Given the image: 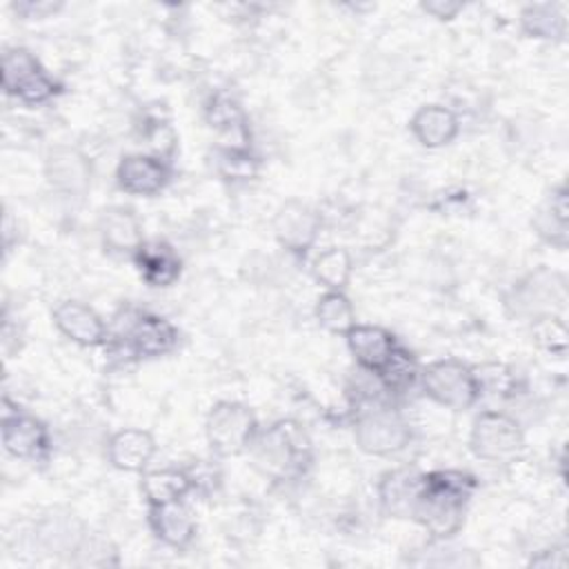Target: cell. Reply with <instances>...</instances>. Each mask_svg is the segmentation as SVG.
<instances>
[{
	"label": "cell",
	"mask_w": 569,
	"mask_h": 569,
	"mask_svg": "<svg viewBox=\"0 0 569 569\" xmlns=\"http://www.w3.org/2000/svg\"><path fill=\"white\" fill-rule=\"evenodd\" d=\"M318 322L331 333H345L356 325V313L349 298L342 291H327L316 305Z\"/></svg>",
	"instance_id": "484cf974"
},
{
	"label": "cell",
	"mask_w": 569,
	"mask_h": 569,
	"mask_svg": "<svg viewBox=\"0 0 569 569\" xmlns=\"http://www.w3.org/2000/svg\"><path fill=\"white\" fill-rule=\"evenodd\" d=\"M209 122L231 136H244V118L240 107L229 98H216L209 107Z\"/></svg>",
	"instance_id": "f1b7e54d"
},
{
	"label": "cell",
	"mask_w": 569,
	"mask_h": 569,
	"mask_svg": "<svg viewBox=\"0 0 569 569\" xmlns=\"http://www.w3.org/2000/svg\"><path fill=\"white\" fill-rule=\"evenodd\" d=\"M2 445L13 458L36 460L47 451L49 438L40 420L16 411L2 416Z\"/></svg>",
	"instance_id": "4fadbf2b"
},
{
	"label": "cell",
	"mask_w": 569,
	"mask_h": 569,
	"mask_svg": "<svg viewBox=\"0 0 569 569\" xmlns=\"http://www.w3.org/2000/svg\"><path fill=\"white\" fill-rule=\"evenodd\" d=\"M376 376L385 385V389L402 391L416 378V362L411 353H407L402 347H396L391 358L385 362V367Z\"/></svg>",
	"instance_id": "4316f807"
},
{
	"label": "cell",
	"mask_w": 569,
	"mask_h": 569,
	"mask_svg": "<svg viewBox=\"0 0 569 569\" xmlns=\"http://www.w3.org/2000/svg\"><path fill=\"white\" fill-rule=\"evenodd\" d=\"M100 231L104 244L116 253H138L142 242V227L133 211L124 207H113L104 211L100 220Z\"/></svg>",
	"instance_id": "d6986e66"
},
{
	"label": "cell",
	"mask_w": 569,
	"mask_h": 569,
	"mask_svg": "<svg viewBox=\"0 0 569 569\" xmlns=\"http://www.w3.org/2000/svg\"><path fill=\"white\" fill-rule=\"evenodd\" d=\"M109 460L122 471H142L156 453V440L144 429H120L107 445Z\"/></svg>",
	"instance_id": "9a60e30c"
},
{
	"label": "cell",
	"mask_w": 569,
	"mask_h": 569,
	"mask_svg": "<svg viewBox=\"0 0 569 569\" xmlns=\"http://www.w3.org/2000/svg\"><path fill=\"white\" fill-rule=\"evenodd\" d=\"M469 447L480 460L505 465L522 453L525 433L511 416L502 411H485L473 420Z\"/></svg>",
	"instance_id": "3957f363"
},
{
	"label": "cell",
	"mask_w": 569,
	"mask_h": 569,
	"mask_svg": "<svg viewBox=\"0 0 569 569\" xmlns=\"http://www.w3.org/2000/svg\"><path fill=\"white\" fill-rule=\"evenodd\" d=\"M2 87L27 104H40L56 93L53 80L24 49H11L2 56Z\"/></svg>",
	"instance_id": "ba28073f"
},
{
	"label": "cell",
	"mask_w": 569,
	"mask_h": 569,
	"mask_svg": "<svg viewBox=\"0 0 569 569\" xmlns=\"http://www.w3.org/2000/svg\"><path fill=\"white\" fill-rule=\"evenodd\" d=\"M118 184L131 196H153L158 193L167 180H169V169L167 164L156 158V156H124L118 164Z\"/></svg>",
	"instance_id": "7c38bea8"
},
{
	"label": "cell",
	"mask_w": 569,
	"mask_h": 569,
	"mask_svg": "<svg viewBox=\"0 0 569 569\" xmlns=\"http://www.w3.org/2000/svg\"><path fill=\"white\" fill-rule=\"evenodd\" d=\"M422 476L409 469H396L382 476L378 493L382 507L393 516H411L416 496L420 491Z\"/></svg>",
	"instance_id": "ffe728a7"
},
{
	"label": "cell",
	"mask_w": 569,
	"mask_h": 569,
	"mask_svg": "<svg viewBox=\"0 0 569 569\" xmlns=\"http://www.w3.org/2000/svg\"><path fill=\"white\" fill-rule=\"evenodd\" d=\"M320 224V216L300 200H287L273 216L278 242L293 253H305L316 242Z\"/></svg>",
	"instance_id": "9c48e42d"
},
{
	"label": "cell",
	"mask_w": 569,
	"mask_h": 569,
	"mask_svg": "<svg viewBox=\"0 0 569 569\" xmlns=\"http://www.w3.org/2000/svg\"><path fill=\"white\" fill-rule=\"evenodd\" d=\"M567 222H569V207H567V189L560 187L556 189L547 202L538 209L536 218H533V227L538 229V233L556 244V247H565L569 231H567Z\"/></svg>",
	"instance_id": "7402d4cb"
},
{
	"label": "cell",
	"mask_w": 569,
	"mask_h": 569,
	"mask_svg": "<svg viewBox=\"0 0 569 569\" xmlns=\"http://www.w3.org/2000/svg\"><path fill=\"white\" fill-rule=\"evenodd\" d=\"M13 9L24 18H47V16L56 13L60 9V4H56V2H18Z\"/></svg>",
	"instance_id": "4dcf8cb0"
},
{
	"label": "cell",
	"mask_w": 569,
	"mask_h": 569,
	"mask_svg": "<svg viewBox=\"0 0 569 569\" xmlns=\"http://www.w3.org/2000/svg\"><path fill=\"white\" fill-rule=\"evenodd\" d=\"M356 442L362 451L373 456H389L409 445L411 431L407 420L382 405H376L373 409H365L356 418Z\"/></svg>",
	"instance_id": "52a82bcc"
},
{
	"label": "cell",
	"mask_w": 569,
	"mask_h": 569,
	"mask_svg": "<svg viewBox=\"0 0 569 569\" xmlns=\"http://www.w3.org/2000/svg\"><path fill=\"white\" fill-rule=\"evenodd\" d=\"M471 489L473 478L462 471H436L422 476L411 516L433 538H449L462 525V511Z\"/></svg>",
	"instance_id": "6da1fadb"
},
{
	"label": "cell",
	"mask_w": 569,
	"mask_h": 569,
	"mask_svg": "<svg viewBox=\"0 0 569 569\" xmlns=\"http://www.w3.org/2000/svg\"><path fill=\"white\" fill-rule=\"evenodd\" d=\"M256 438V416L242 402H218L207 416V440L218 456H238Z\"/></svg>",
	"instance_id": "277c9868"
},
{
	"label": "cell",
	"mask_w": 569,
	"mask_h": 569,
	"mask_svg": "<svg viewBox=\"0 0 569 569\" xmlns=\"http://www.w3.org/2000/svg\"><path fill=\"white\" fill-rule=\"evenodd\" d=\"M458 129L456 113L442 104H425L411 118V133L429 149L449 144L458 136Z\"/></svg>",
	"instance_id": "e0dca14e"
},
{
	"label": "cell",
	"mask_w": 569,
	"mask_h": 569,
	"mask_svg": "<svg viewBox=\"0 0 569 569\" xmlns=\"http://www.w3.org/2000/svg\"><path fill=\"white\" fill-rule=\"evenodd\" d=\"M193 480L178 469H158L142 476V491L149 500V505H164L180 500L189 489Z\"/></svg>",
	"instance_id": "603a6c76"
},
{
	"label": "cell",
	"mask_w": 569,
	"mask_h": 569,
	"mask_svg": "<svg viewBox=\"0 0 569 569\" xmlns=\"http://www.w3.org/2000/svg\"><path fill=\"white\" fill-rule=\"evenodd\" d=\"M567 302V282L560 273L549 269H538L520 280L509 298L516 316L525 318H542L558 316Z\"/></svg>",
	"instance_id": "8992f818"
},
{
	"label": "cell",
	"mask_w": 569,
	"mask_h": 569,
	"mask_svg": "<svg viewBox=\"0 0 569 569\" xmlns=\"http://www.w3.org/2000/svg\"><path fill=\"white\" fill-rule=\"evenodd\" d=\"M351 256L342 247H329L327 251L318 253L311 264L313 278L329 291H342L351 278Z\"/></svg>",
	"instance_id": "cb8c5ba5"
},
{
	"label": "cell",
	"mask_w": 569,
	"mask_h": 569,
	"mask_svg": "<svg viewBox=\"0 0 569 569\" xmlns=\"http://www.w3.org/2000/svg\"><path fill=\"white\" fill-rule=\"evenodd\" d=\"M533 340L540 349L551 356H565L567 351V327L558 316H542L533 320Z\"/></svg>",
	"instance_id": "83f0119b"
},
{
	"label": "cell",
	"mask_w": 569,
	"mask_h": 569,
	"mask_svg": "<svg viewBox=\"0 0 569 569\" xmlns=\"http://www.w3.org/2000/svg\"><path fill=\"white\" fill-rule=\"evenodd\" d=\"M138 269L142 278L153 287H169L180 276V260L171 251V247L162 242L142 244L136 253Z\"/></svg>",
	"instance_id": "44dd1931"
},
{
	"label": "cell",
	"mask_w": 569,
	"mask_h": 569,
	"mask_svg": "<svg viewBox=\"0 0 569 569\" xmlns=\"http://www.w3.org/2000/svg\"><path fill=\"white\" fill-rule=\"evenodd\" d=\"M149 522L153 533L169 547L182 549L193 540L196 522L191 511L180 502H164V505H149Z\"/></svg>",
	"instance_id": "2e32d148"
},
{
	"label": "cell",
	"mask_w": 569,
	"mask_h": 569,
	"mask_svg": "<svg viewBox=\"0 0 569 569\" xmlns=\"http://www.w3.org/2000/svg\"><path fill=\"white\" fill-rule=\"evenodd\" d=\"M422 9L427 13H431L438 20H451L458 16V11L462 9L460 2H449V0H431V2H422Z\"/></svg>",
	"instance_id": "f546056e"
},
{
	"label": "cell",
	"mask_w": 569,
	"mask_h": 569,
	"mask_svg": "<svg viewBox=\"0 0 569 569\" xmlns=\"http://www.w3.org/2000/svg\"><path fill=\"white\" fill-rule=\"evenodd\" d=\"M347 345L356 362L371 373H378L398 347L393 336L376 325H353L347 331Z\"/></svg>",
	"instance_id": "5bb4252c"
},
{
	"label": "cell",
	"mask_w": 569,
	"mask_h": 569,
	"mask_svg": "<svg viewBox=\"0 0 569 569\" xmlns=\"http://www.w3.org/2000/svg\"><path fill=\"white\" fill-rule=\"evenodd\" d=\"M522 29L531 38H562L565 36V13L560 4L551 2H540V4H529L520 13Z\"/></svg>",
	"instance_id": "d4e9b609"
},
{
	"label": "cell",
	"mask_w": 569,
	"mask_h": 569,
	"mask_svg": "<svg viewBox=\"0 0 569 569\" xmlns=\"http://www.w3.org/2000/svg\"><path fill=\"white\" fill-rule=\"evenodd\" d=\"M44 176L62 196L82 198L89 191L91 164L73 147H53L44 160Z\"/></svg>",
	"instance_id": "30bf717a"
},
{
	"label": "cell",
	"mask_w": 569,
	"mask_h": 569,
	"mask_svg": "<svg viewBox=\"0 0 569 569\" xmlns=\"http://www.w3.org/2000/svg\"><path fill=\"white\" fill-rule=\"evenodd\" d=\"M178 342V331L171 322L158 316H142L129 331V345L136 356L156 358L169 353Z\"/></svg>",
	"instance_id": "ac0fdd59"
},
{
	"label": "cell",
	"mask_w": 569,
	"mask_h": 569,
	"mask_svg": "<svg viewBox=\"0 0 569 569\" xmlns=\"http://www.w3.org/2000/svg\"><path fill=\"white\" fill-rule=\"evenodd\" d=\"M420 380L425 393L449 409H467L480 396L476 373L458 360H436L427 365Z\"/></svg>",
	"instance_id": "5b68a950"
},
{
	"label": "cell",
	"mask_w": 569,
	"mask_h": 569,
	"mask_svg": "<svg viewBox=\"0 0 569 569\" xmlns=\"http://www.w3.org/2000/svg\"><path fill=\"white\" fill-rule=\"evenodd\" d=\"M53 322L60 333L82 347H98L107 340V327L100 316L78 300L60 302L53 311Z\"/></svg>",
	"instance_id": "8fae6325"
},
{
	"label": "cell",
	"mask_w": 569,
	"mask_h": 569,
	"mask_svg": "<svg viewBox=\"0 0 569 569\" xmlns=\"http://www.w3.org/2000/svg\"><path fill=\"white\" fill-rule=\"evenodd\" d=\"M253 458L258 467L273 478H293L311 460V442L305 429L293 420H280L253 438Z\"/></svg>",
	"instance_id": "7a4b0ae2"
}]
</instances>
